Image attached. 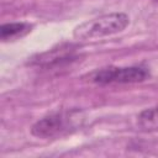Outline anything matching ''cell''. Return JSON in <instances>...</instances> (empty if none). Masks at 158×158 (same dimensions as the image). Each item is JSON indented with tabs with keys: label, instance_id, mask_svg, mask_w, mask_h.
I'll return each mask as SVG.
<instances>
[{
	"label": "cell",
	"instance_id": "5",
	"mask_svg": "<svg viewBox=\"0 0 158 158\" xmlns=\"http://www.w3.org/2000/svg\"><path fill=\"white\" fill-rule=\"evenodd\" d=\"M137 126L143 132H158V105L143 110L137 116Z\"/></svg>",
	"mask_w": 158,
	"mask_h": 158
},
{
	"label": "cell",
	"instance_id": "4",
	"mask_svg": "<svg viewBox=\"0 0 158 158\" xmlns=\"http://www.w3.org/2000/svg\"><path fill=\"white\" fill-rule=\"evenodd\" d=\"M32 25L28 22H10L4 23L0 28V38L2 42L6 41H14L20 37L26 36L28 32H31Z\"/></svg>",
	"mask_w": 158,
	"mask_h": 158
},
{
	"label": "cell",
	"instance_id": "3",
	"mask_svg": "<svg viewBox=\"0 0 158 158\" xmlns=\"http://www.w3.org/2000/svg\"><path fill=\"white\" fill-rule=\"evenodd\" d=\"M89 80L95 84H132L141 83L149 78V70L142 65L131 67H106L98 69L88 75Z\"/></svg>",
	"mask_w": 158,
	"mask_h": 158
},
{
	"label": "cell",
	"instance_id": "6",
	"mask_svg": "<svg viewBox=\"0 0 158 158\" xmlns=\"http://www.w3.org/2000/svg\"><path fill=\"white\" fill-rule=\"evenodd\" d=\"M152 1H154V2H158V0H152Z\"/></svg>",
	"mask_w": 158,
	"mask_h": 158
},
{
	"label": "cell",
	"instance_id": "1",
	"mask_svg": "<svg viewBox=\"0 0 158 158\" xmlns=\"http://www.w3.org/2000/svg\"><path fill=\"white\" fill-rule=\"evenodd\" d=\"M130 19L123 12H111L88 20L74 28V37L78 40H91L111 36L123 31Z\"/></svg>",
	"mask_w": 158,
	"mask_h": 158
},
{
	"label": "cell",
	"instance_id": "2",
	"mask_svg": "<svg viewBox=\"0 0 158 158\" xmlns=\"http://www.w3.org/2000/svg\"><path fill=\"white\" fill-rule=\"evenodd\" d=\"M79 120V111H54L37 120L31 127V133L38 138L59 137L74 130Z\"/></svg>",
	"mask_w": 158,
	"mask_h": 158
}]
</instances>
